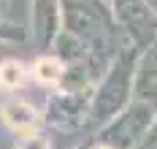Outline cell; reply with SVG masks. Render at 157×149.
I'll use <instances>...</instances> for the list:
<instances>
[{
  "label": "cell",
  "instance_id": "3957f363",
  "mask_svg": "<svg viewBox=\"0 0 157 149\" xmlns=\"http://www.w3.org/2000/svg\"><path fill=\"white\" fill-rule=\"evenodd\" d=\"M25 76H27V73H25V65L16 63V60H8V63L0 65V84L8 87V90L22 87V84H25Z\"/></svg>",
  "mask_w": 157,
  "mask_h": 149
},
{
  "label": "cell",
  "instance_id": "6da1fadb",
  "mask_svg": "<svg viewBox=\"0 0 157 149\" xmlns=\"http://www.w3.org/2000/svg\"><path fill=\"white\" fill-rule=\"evenodd\" d=\"M35 109L27 106V103H22V100H14V103H8L6 109H3V122L16 133H30L35 128Z\"/></svg>",
  "mask_w": 157,
  "mask_h": 149
},
{
  "label": "cell",
  "instance_id": "7a4b0ae2",
  "mask_svg": "<svg viewBox=\"0 0 157 149\" xmlns=\"http://www.w3.org/2000/svg\"><path fill=\"white\" fill-rule=\"evenodd\" d=\"M35 79L44 84H57L60 82V76H63V63L60 60H54V57H41L38 63H35Z\"/></svg>",
  "mask_w": 157,
  "mask_h": 149
},
{
  "label": "cell",
  "instance_id": "277c9868",
  "mask_svg": "<svg viewBox=\"0 0 157 149\" xmlns=\"http://www.w3.org/2000/svg\"><path fill=\"white\" fill-rule=\"evenodd\" d=\"M95 149H111V147H95Z\"/></svg>",
  "mask_w": 157,
  "mask_h": 149
}]
</instances>
